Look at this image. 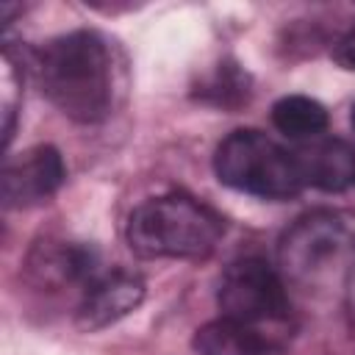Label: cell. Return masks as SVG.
<instances>
[{"label": "cell", "mask_w": 355, "mask_h": 355, "mask_svg": "<svg viewBox=\"0 0 355 355\" xmlns=\"http://www.w3.org/2000/svg\"><path fill=\"white\" fill-rule=\"evenodd\" d=\"M141 300H144V283L139 275L122 272V269L97 275L83 288V300L78 305L75 324L83 333L103 330V327L114 324L116 319L128 316L130 311H136Z\"/></svg>", "instance_id": "52a82bcc"}, {"label": "cell", "mask_w": 355, "mask_h": 355, "mask_svg": "<svg viewBox=\"0 0 355 355\" xmlns=\"http://www.w3.org/2000/svg\"><path fill=\"white\" fill-rule=\"evenodd\" d=\"M39 83L47 100L80 125L100 122L111 108V58L92 31L50 39L36 55Z\"/></svg>", "instance_id": "6da1fadb"}, {"label": "cell", "mask_w": 355, "mask_h": 355, "mask_svg": "<svg viewBox=\"0 0 355 355\" xmlns=\"http://www.w3.org/2000/svg\"><path fill=\"white\" fill-rule=\"evenodd\" d=\"M333 58H336V64H338L341 69L355 72V28L347 31L341 39H336V44H333Z\"/></svg>", "instance_id": "4fadbf2b"}, {"label": "cell", "mask_w": 355, "mask_h": 355, "mask_svg": "<svg viewBox=\"0 0 355 355\" xmlns=\"http://www.w3.org/2000/svg\"><path fill=\"white\" fill-rule=\"evenodd\" d=\"M352 130H355V108H352Z\"/></svg>", "instance_id": "5bb4252c"}, {"label": "cell", "mask_w": 355, "mask_h": 355, "mask_svg": "<svg viewBox=\"0 0 355 355\" xmlns=\"http://www.w3.org/2000/svg\"><path fill=\"white\" fill-rule=\"evenodd\" d=\"M272 122L288 139H316L327 128V111L311 97L288 94L272 105Z\"/></svg>", "instance_id": "7c38bea8"}, {"label": "cell", "mask_w": 355, "mask_h": 355, "mask_svg": "<svg viewBox=\"0 0 355 355\" xmlns=\"http://www.w3.org/2000/svg\"><path fill=\"white\" fill-rule=\"evenodd\" d=\"M216 302L225 319L241 324H266L288 319V294L283 277L261 258H241L233 261L216 291Z\"/></svg>", "instance_id": "5b68a950"}, {"label": "cell", "mask_w": 355, "mask_h": 355, "mask_svg": "<svg viewBox=\"0 0 355 355\" xmlns=\"http://www.w3.org/2000/svg\"><path fill=\"white\" fill-rule=\"evenodd\" d=\"M302 186L319 191H347L355 186V147L344 139L316 136L291 150Z\"/></svg>", "instance_id": "ba28073f"}, {"label": "cell", "mask_w": 355, "mask_h": 355, "mask_svg": "<svg viewBox=\"0 0 355 355\" xmlns=\"http://www.w3.org/2000/svg\"><path fill=\"white\" fill-rule=\"evenodd\" d=\"M191 347L200 355H286L280 344L261 336L255 327L225 316L202 324L194 333Z\"/></svg>", "instance_id": "30bf717a"}, {"label": "cell", "mask_w": 355, "mask_h": 355, "mask_svg": "<svg viewBox=\"0 0 355 355\" xmlns=\"http://www.w3.org/2000/svg\"><path fill=\"white\" fill-rule=\"evenodd\" d=\"M67 178L64 158L55 147L39 144L6 161L0 175V194L6 208H31L50 200Z\"/></svg>", "instance_id": "8992f818"}, {"label": "cell", "mask_w": 355, "mask_h": 355, "mask_svg": "<svg viewBox=\"0 0 355 355\" xmlns=\"http://www.w3.org/2000/svg\"><path fill=\"white\" fill-rule=\"evenodd\" d=\"M352 244L347 225L336 214L311 211L283 233L277 261L294 286L305 291L333 288L352 263Z\"/></svg>", "instance_id": "3957f363"}, {"label": "cell", "mask_w": 355, "mask_h": 355, "mask_svg": "<svg viewBox=\"0 0 355 355\" xmlns=\"http://www.w3.org/2000/svg\"><path fill=\"white\" fill-rule=\"evenodd\" d=\"M28 275L36 286L44 288H64L72 283L89 286L97 277V255L92 247L64 241V239H47L39 241L28 255Z\"/></svg>", "instance_id": "9c48e42d"}, {"label": "cell", "mask_w": 355, "mask_h": 355, "mask_svg": "<svg viewBox=\"0 0 355 355\" xmlns=\"http://www.w3.org/2000/svg\"><path fill=\"white\" fill-rule=\"evenodd\" d=\"M250 92H252V80L250 75L230 58L219 61L205 78H200V86H197V97L208 105H216V108H241L247 100H250Z\"/></svg>", "instance_id": "8fae6325"}, {"label": "cell", "mask_w": 355, "mask_h": 355, "mask_svg": "<svg viewBox=\"0 0 355 355\" xmlns=\"http://www.w3.org/2000/svg\"><path fill=\"white\" fill-rule=\"evenodd\" d=\"M225 222L216 211L186 194L141 202L128 219V244L141 258H205Z\"/></svg>", "instance_id": "7a4b0ae2"}, {"label": "cell", "mask_w": 355, "mask_h": 355, "mask_svg": "<svg viewBox=\"0 0 355 355\" xmlns=\"http://www.w3.org/2000/svg\"><path fill=\"white\" fill-rule=\"evenodd\" d=\"M214 172L225 186L263 200H288L302 189L291 150L252 128L233 130L219 141Z\"/></svg>", "instance_id": "277c9868"}]
</instances>
